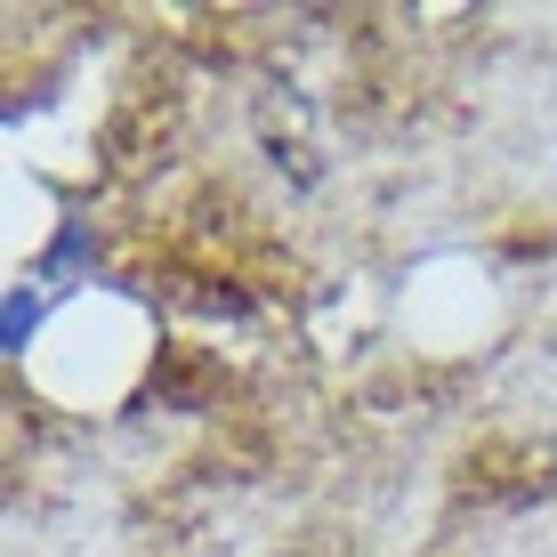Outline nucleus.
<instances>
[{
    "mask_svg": "<svg viewBox=\"0 0 557 557\" xmlns=\"http://www.w3.org/2000/svg\"><path fill=\"white\" fill-rule=\"evenodd\" d=\"M33 323H41V299H33L25 283H16V292H9V307H0V348H9V356H25Z\"/></svg>",
    "mask_w": 557,
    "mask_h": 557,
    "instance_id": "obj_1",
    "label": "nucleus"
}]
</instances>
